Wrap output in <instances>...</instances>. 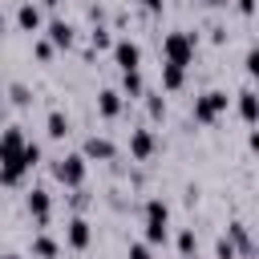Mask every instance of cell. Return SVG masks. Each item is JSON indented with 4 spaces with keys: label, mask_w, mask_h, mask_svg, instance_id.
Masks as SVG:
<instances>
[{
    "label": "cell",
    "mask_w": 259,
    "mask_h": 259,
    "mask_svg": "<svg viewBox=\"0 0 259 259\" xmlns=\"http://www.w3.org/2000/svg\"><path fill=\"white\" fill-rule=\"evenodd\" d=\"M49 40H53L57 49H73V40H77V28H73L69 20H49Z\"/></svg>",
    "instance_id": "14"
},
{
    "label": "cell",
    "mask_w": 259,
    "mask_h": 259,
    "mask_svg": "<svg viewBox=\"0 0 259 259\" xmlns=\"http://www.w3.org/2000/svg\"><path fill=\"white\" fill-rule=\"evenodd\" d=\"M121 93H125V97H146V85H142V73H138V69L121 73Z\"/></svg>",
    "instance_id": "20"
},
{
    "label": "cell",
    "mask_w": 259,
    "mask_h": 259,
    "mask_svg": "<svg viewBox=\"0 0 259 259\" xmlns=\"http://www.w3.org/2000/svg\"><path fill=\"white\" fill-rule=\"evenodd\" d=\"M0 259H20V255H0Z\"/></svg>",
    "instance_id": "36"
},
{
    "label": "cell",
    "mask_w": 259,
    "mask_h": 259,
    "mask_svg": "<svg viewBox=\"0 0 259 259\" xmlns=\"http://www.w3.org/2000/svg\"><path fill=\"white\" fill-rule=\"evenodd\" d=\"M142 214H146V223H142V227H146V243H150V247H162V243H166V227H170V206H166L162 198H150Z\"/></svg>",
    "instance_id": "1"
},
{
    "label": "cell",
    "mask_w": 259,
    "mask_h": 259,
    "mask_svg": "<svg viewBox=\"0 0 259 259\" xmlns=\"http://www.w3.org/2000/svg\"><path fill=\"white\" fill-rule=\"evenodd\" d=\"M28 251H32V259H57V255H61V243H57L53 235H45V231H40V235L32 239V247H28Z\"/></svg>",
    "instance_id": "18"
},
{
    "label": "cell",
    "mask_w": 259,
    "mask_h": 259,
    "mask_svg": "<svg viewBox=\"0 0 259 259\" xmlns=\"http://www.w3.org/2000/svg\"><path fill=\"white\" fill-rule=\"evenodd\" d=\"M243 65H247V73H251V77L259 81V45H251V49H247V57H243Z\"/></svg>",
    "instance_id": "27"
},
{
    "label": "cell",
    "mask_w": 259,
    "mask_h": 259,
    "mask_svg": "<svg viewBox=\"0 0 259 259\" xmlns=\"http://www.w3.org/2000/svg\"><path fill=\"white\" fill-rule=\"evenodd\" d=\"M89 45L101 53V49H113V36H109V28L105 24H93V32H89Z\"/></svg>",
    "instance_id": "21"
},
{
    "label": "cell",
    "mask_w": 259,
    "mask_h": 259,
    "mask_svg": "<svg viewBox=\"0 0 259 259\" xmlns=\"http://www.w3.org/2000/svg\"><path fill=\"white\" fill-rule=\"evenodd\" d=\"M4 32H8V20H4V12H0V36H4Z\"/></svg>",
    "instance_id": "33"
},
{
    "label": "cell",
    "mask_w": 259,
    "mask_h": 259,
    "mask_svg": "<svg viewBox=\"0 0 259 259\" xmlns=\"http://www.w3.org/2000/svg\"><path fill=\"white\" fill-rule=\"evenodd\" d=\"M247 146H251V154H259V130H251V138H247Z\"/></svg>",
    "instance_id": "32"
},
{
    "label": "cell",
    "mask_w": 259,
    "mask_h": 259,
    "mask_svg": "<svg viewBox=\"0 0 259 259\" xmlns=\"http://www.w3.org/2000/svg\"><path fill=\"white\" fill-rule=\"evenodd\" d=\"M130 259H154L150 243H130Z\"/></svg>",
    "instance_id": "30"
},
{
    "label": "cell",
    "mask_w": 259,
    "mask_h": 259,
    "mask_svg": "<svg viewBox=\"0 0 259 259\" xmlns=\"http://www.w3.org/2000/svg\"><path fill=\"white\" fill-rule=\"evenodd\" d=\"M146 113H150V121H162V117H166V101H162V93H146Z\"/></svg>",
    "instance_id": "22"
},
{
    "label": "cell",
    "mask_w": 259,
    "mask_h": 259,
    "mask_svg": "<svg viewBox=\"0 0 259 259\" xmlns=\"http://www.w3.org/2000/svg\"><path fill=\"white\" fill-rule=\"evenodd\" d=\"M154 150H158L154 130H130V158L146 162V158H154Z\"/></svg>",
    "instance_id": "7"
},
{
    "label": "cell",
    "mask_w": 259,
    "mask_h": 259,
    "mask_svg": "<svg viewBox=\"0 0 259 259\" xmlns=\"http://www.w3.org/2000/svg\"><path fill=\"white\" fill-rule=\"evenodd\" d=\"M235 8H239V16H247V20H251V16L259 12V0H235Z\"/></svg>",
    "instance_id": "29"
},
{
    "label": "cell",
    "mask_w": 259,
    "mask_h": 259,
    "mask_svg": "<svg viewBox=\"0 0 259 259\" xmlns=\"http://www.w3.org/2000/svg\"><path fill=\"white\" fill-rule=\"evenodd\" d=\"M40 4H45V8H57V4H61V0H40Z\"/></svg>",
    "instance_id": "34"
},
{
    "label": "cell",
    "mask_w": 259,
    "mask_h": 259,
    "mask_svg": "<svg viewBox=\"0 0 259 259\" xmlns=\"http://www.w3.org/2000/svg\"><path fill=\"white\" fill-rule=\"evenodd\" d=\"M121 109H125V93H121V89H101V93H97V113H101L105 121L121 117Z\"/></svg>",
    "instance_id": "9"
},
{
    "label": "cell",
    "mask_w": 259,
    "mask_h": 259,
    "mask_svg": "<svg viewBox=\"0 0 259 259\" xmlns=\"http://www.w3.org/2000/svg\"><path fill=\"white\" fill-rule=\"evenodd\" d=\"M8 97H12V105H20V109H28L32 105V93H28V85H8Z\"/></svg>",
    "instance_id": "23"
},
{
    "label": "cell",
    "mask_w": 259,
    "mask_h": 259,
    "mask_svg": "<svg viewBox=\"0 0 259 259\" xmlns=\"http://www.w3.org/2000/svg\"><path fill=\"white\" fill-rule=\"evenodd\" d=\"M182 259H198V255H182Z\"/></svg>",
    "instance_id": "37"
},
{
    "label": "cell",
    "mask_w": 259,
    "mask_h": 259,
    "mask_svg": "<svg viewBox=\"0 0 259 259\" xmlns=\"http://www.w3.org/2000/svg\"><path fill=\"white\" fill-rule=\"evenodd\" d=\"M65 243H69L73 251H85V247L93 243V227H89V219L73 214V219H69V231H65Z\"/></svg>",
    "instance_id": "8"
},
{
    "label": "cell",
    "mask_w": 259,
    "mask_h": 259,
    "mask_svg": "<svg viewBox=\"0 0 259 259\" xmlns=\"http://www.w3.org/2000/svg\"><path fill=\"white\" fill-rule=\"evenodd\" d=\"M32 53H36V61H53V53H57V45H53V40L45 36V40H36V45H32Z\"/></svg>",
    "instance_id": "26"
},
{
    "label": "cell",
    "mask_w": 259,
    "mask_h": 259,
    "mask_svg": "<svg viewBox=\"0 0 259 259\" xmlns=\"http://www.w3.org/2000/svg\"><path fill=\"white\" fill-rule=\"evenodd\" d=\"M142 8H146V12H162V8H166V0H142Z\"/></svg>",
    "instance_id": "31"
},
{
    "label": "cell",
    "mask_w": 259,
    "mask_h": 259,
    "mask_svg": "<svg viewBox=\"0 0 259 259\" xmlns=\"http://www.w3.org/2000/svg\"><path fill=\"white\" fill-rule=\"evenodd\" d=\"M194 49H198V36L194 32H166L162 36V57L166 61H174V65H190L194 61Z\"/></svg>",
    "instance_id": "2"
},
{
    "label": "cell",
    "mask_w": 259,
    "mask_h": 259,
    "mask_svg": "<svg viewBox=\"0 0 259 259\" xmlns=\"http://www.w3.org/2000/svg\"><path fill=\"white\" fill-rule=\"evenodd\" d=\"M45 134H49L53 142H61V138L69 134V117H65V109H49V117H45Z\"/></svg>",
    "instance_id": "19"
},
{
    "label": "cell",
    "mask_w": 259,
    "mask_h": 259,
    "mask_svg": "<svg viewBox=\"0 0 259 259\" xmlns=\"http://www.w3.org/2000/svg\"><path fill=\"white\" fill-rule=\"evenodd\" d=\"M178 255H198V239H194V231L186 227V231H178Z\"/></svg>",
    "instance_id": "24"
},
{
    "label": "cell",
    "mask_w": 259,
    "mask_h": 259,
    "mask_svg": "<svg viewBox=\"0 0 259 259\" xmlns=\"http://www.w3.org/2000/svg\"><path fill=\"white\" fill-rule=\"evenodd\" d=\"M182 85H186V65L166 61V65H162V89H166V93H178Z\"/></svg>",
    "instance_id": "15"
},
{
    "label": "cell",
    "mask_w": 259,
    "mask_h": 259,
    "mask_svg": "<svg viewBox=\"0 0 259 259\" xmlns=\"http://www.w3.org/2000/svg\"><path fill=\"white\" fill-rule=\"evenodd\" d=\"M255 93H259V81H255Z\"/></svg>",
    "instance_id": "38"
},
{
    "label": "cell",
    "mask_w": 259,
    "mask_h": 259,
    "mask_svg": "<svg viewBox=\"0 0 259 259\" xmlns=\"http://www.w3.org/2000/svg\"><path fill=\"white\" fill-rule=\"evenodd\" d=\"M81 154H85L89 162H113V158H117V146H113L109 138H97V134H93V138H85Z\"/></svg>",
    "instance_id": "10"
},
{
    "label": "cell",
    "mask_w": 259,
    "mask_h": 259,
    "mask_svg": "<svg viewBox=\"0 0 259 259\" xmlns=\"http://www.w3.org/2000/svg\"><path fill=\"white\" fill-rule=\"evenodd\" d=\"M113 65L121 69V73H130V69H138L142 65V45L138 40H130V36H121V40H113Z\"/></svg>",
    "instance_id": "5"
},
{
    "label": "cell",
    "mask_w": 259,
    "mask_h": 259,
    "mask_svg": "<svg viewBox=\"0 0 259 259\" xmlns=\"http://www.w3.org/2000/svg\"><path fill=\"white\" fill-rule=\"evenodd\" d=\"M227 239L235 243L239 255H255V251H259V247L251 243V235H247V223H231V227H227Z\"/></svg>",
    "instance_id": "16"
},
{
    "label": "cell",
    "mask_w": 259,
    "mask_h": 259,
    "mask_svg": "<svg viewBox=\"0 0 259 259\" xmlns=\"http://www.w3.org/2000/svg\"><path fill=\"white\" fill-rule=\"evenodd\" d=\"M20 158H24V162H28V170H32V166L40 162V146H36V142H28V146L20 150Z\"/></svg>",
    "instance_id": "28"
},
{
    "label": "cell",
    "mask_w": 259,
    "mask_h": 259,
    "mask_svg": "<svg viewBox=\"0 0 259 259\" xmlns=\"http://www.w3.org/2000/svg\"><path fill=\"white\" fill-rule=\"evenodd\" d=\"M227 101H231V97H227L223 89H206L202 97H194V113H190L194 125H214V121L227 113Z\"/></svg>",
    "instance_id": "3"
},
{
    "label": "cell",
    "mask_w": 259,
    "mask_h": 259,
    "mask_svg": "<svg viewBox=\"0 0 259 259\" xmlns=\"http://www.w3.org/2000/svg\"><path fill=\"white\" fill-rule=\"evenodd\" d=\"M24 174H28V162H24V158H8V162H0V186H16Z\"/></svg>",
    "instance_id": "17"
},
{
    "label": "cell",
    "mask_w": 259,
    "mask_h": 259,
    "mask_svg": "<svg viewBox=\"0 0 259 259\" xmlns=\"http://www.w3.org/2000/svg\"><path fill=\"white\" fill-rule=\"evenodd\" d=\"M214 259H239V251H235V243H231L227 235L214 243Z\"/></svg>",
    "instance_id": "25"
},
{
    "label": "cell",
    "mask_w": 259,
    "mask_h": 259,
    "mask_svg": "<svg viewBox=\"0 0 259 259\" xmlns=\"http://www.w3.org/2000/svg\"><path fill=\"white\" fill-rule=\"evenodd\" d=\"M85 170H89V158H85V154H65V158L53 162V178H57L61 186H73V190H81Z\"/></svg>",
    "instance_id": "4"
},
{
    "label": "cell",
    "mask_w": 259,
    "mask_h": 259,
    "mask_svg": "<svg viewBox=\"0 0 259 259\" xmlns=\"http://www.w3.org/2000/svg\"><path fill=\"white\" fill-rule=\"evenodd\" d=\"M206 4H227V0H206Z\"/></svg>",
    "instance_id": "35"
},
{
    "label": "cell",
    "mask_w": 259,
    "mask_h": 259,
    "mask_svg": "<svg viewBox=\"0 0 259 259\" xmlns=\"http://www.w3.org/2000/svg\"><path fill=\"white\" fill-rule=\"evenodd\" d=\"M16 24H20L24 32H40V28H45V20H40V8H36L32 0H24V4L16 8Z\"/></svg>",
    "instance_id": "13"
},
{
    "label": "cell",
    "mask_w": 259,
    "mask_h": 259,
    "mask_svg": "<svg viewBox=\"0 0 259 259\" xmlns=\"http://www.w3.org/2000/svg\"><path fill=\"white\" fill-rule=\"evenodd\" d=\"M0 101H4V93H0Z\"/></svg>",
    "instance_id": "40"
},
{
    "label": "cell",
    "mask_w": 259,
    "mask_h": 259,
    "mask_svg": "<svg viewBox=\"0 0 259 259\" xmlns=\"http://www.w3.org/2000/svg\"><path fill=\"white\" fill-rule=\"evenodd\" d=\"M0 162H4V150H0Z\"/></svg>",
    "instance_id": "39"
},
{
    "label": "cell",
    "mask_w": 259,
    "mask_h": 259,
    "mask_svg": "<svg viewBox=\"0 0 259 259\" xmlns=\"http://www.w3.org/2000/svg\"><path fill=\"white\" fill-rule=\"evenodd\" d=\"M235 109H239V117L247 125H259V93L255 89H239L235 93Z\"/></svg>",
    "instance_id": "11"
},
{
    "label": "cell",
    "mask_w": 259,
    "mask_h": 259,
    "mask_svg": "<svg viewBox=\"0 0 259 259\" xmlns=\"http://www.w3.org/2000/svg\"><path fill=\"white\" fill-rule=\"evenodd\" d=\"M28 146V138H24V130L20 125H4V134H0V150H4V162L8 158H20V150Z\"/></svg>",
    "instance_id": "12"
},
{
    "label": "cell",
    "mask_w": 259,
    "mask_h": 259,
    "mask_svg": "<svg viewBox=\"0 0 259 259\" xmlns=\"http://www.w3.org/2000/svg\"><path fill=\"white\" fill-rule=\"evenodd\" d=\"M24 206H28V214L36 219V227H49L53 198H49V190H45V186H32V190H28V198H24Z\"/></svg>",
    "instance_id": "6"
}]
</instances>
